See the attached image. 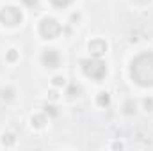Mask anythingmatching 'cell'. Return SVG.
I'll return each mask as SVG.
<instances>
[{
    "label": "cell",
    "mask_w": 153,
    "mask_h": 151,
    "mask_svg": "<svg viewBox=\"0 0 153 151\" xmlns=\"http://www.w3.org/2000/svg\"><path fill=\"white\" fill-rule=\"evenodd\" d=\"M132 78L139 85H153V52L141 53L132 62Z\"/></svg>",
    "instance_id": "6da1fadb"
},
{
    "label": "cell",
    "mask_w": 153,
    "mask_h": 151,
    "mask_svg": "<svg viewBox=\"0 0 153 151\" xmlns=\"http://www.w3.org/2000/svg\"><path fill=\"white\" fill-rule=\"evenodd\" d=\"M82 68H84V73H85V75L91 76V78H94V80L103 78L105 73H107V66H105V62H102L98 57L82 61Z\"/></svg>",
    "instance_id": "7a4b0ae2"
},
{
    "label": "cell",
    "mask_w": 153,
    "mask_h": 151,
    "mask_svg": "<svg viewBox=\"0 0 153 151\" xmlns=\"http://www.w3.org/2000/svg\"><path fill=\"white\" fill-rule=\"evenodd\" d=\"M39 32H41L43 38L53 39V38H57V36L61 34V25H59L53 18H46V20L41 21V25H39Z\"/></svg>",
    "instance_id": "3957f363"
},
{
    "label": "cell",
    "mask_w": 153,
    "mask_h": 151,
    "mask_svg": "<svg viewBox=\"0 0 153 151\" xmlns=\"http://www.w3.org/2000/svg\"><path fill=\"white\" fill-rule=\"evenodd\" d=\"M0 21H2L4 25H9V27L18 25V23L22 21V13H20V9H16V7H4V9L0 11Z\"/></svg>",
    "instance_id": "277c9868"
},
{
    "label": "cell",
    "mask_w": 153,
    "mask_h": 151,
    "mask_svg": "<svg viewBox=\"0 0 153 151\" xmlns=\"http://www.w3.org/2000/svg\"><path fill=\"white\" fill-rule=\"evenodd\" d=\"M41 59H43V64L46 68H57L59 66V53L55 50H46Z\"/></svg>",
    "instance_id": "5b68a950"
},
{
    "label": "cell",
    "mask_w": 153,
    "mask_h": 151,
    "mask_svg": "<svg viewBox=\"0 0 153 151\" xmlns=\"http://www.w3.org/2000/svg\"><path fill=\"white\" fill-rule=\"evenodd\" d=\"M105 50H107V43H105L103 39H94V41H91V43H89V52H91L94 57L103 55V53H105Z\"/></svg>",
    "instance_id": "8992f818"
},
{
    "label": "cell",
    "mask_w": 153,
    "mask_h": 151,
    "mask_svg": "<svg viewBox=\"0 0 153 151\" xmlns=\"http://www.w3.org/2000/svg\"><path fill=\"white\" fill-rule=\"evenodd\" d=\"M96 101H98L100 107H107V105L111 103V96H109V93H100L98 98H96Z\"/></svg>",
    "instance_id": "52a82bcc"
},
{
    "label": "cell",
    "mask_w": 153,
    "mask_h": 151,
    "mask_svg": "<svg viewBox=\"0 0 153 151\" xmlns=\"http://www.w3.org/2000/svg\"><path fill=\"white\" fill-rule=\"evenodd\" d=\"M32 124H34V126H43V124H45V115H34V117H32Z\"/></svg>",
    "instance_id": "ba28073f"
},
{
    "label": "cell",
    "mask_w": 153,
    "mask_h": 151,
    "mask_svg": "<svg viewBox=\"0 0 153 151\" xmlns=\"http://www.w3.org/2000/svg\"><path fill=\"white\" fill-rule=\"evenodd\" d=\"M4 144L5 146H11V144H14V135H11V133H7V135H4Z\"/></svg>",
    "instance_id": "9c48e42d"
},
{
    "label": "cell",
    "mask_w": 153,
    "mask_h": 151,
    "mask_svg": "<svg viewBox=\"0 0 153 151\" xmlns=\"http://www.w3.org/2000/svg\"><path fill=\"white\" fill-rule=\"evenodd\" d=\"M73 0H52L53 5H59V7H64V5H70Z\"/></svg>",
    "instance_id": "30bf717a"
},
{
    "label": "cell",
    "mask_w": 153,
    "mask_h": 151,
    "mask_svg": "<svg viewBox=\"0 0 153 151\" xmlns=\"http://www.w3.org/2000/svg\"><path fill=\"white\" fill-rule=\"evenodd\" d=\"M7 59H9L11 62H14V61L18 59V53H16V50H9V53H7Z\"/></svg>",
    "instance_id": "8fae6325"
},
{
    "label": "cell",
    "mask_w": 153,
    "mask_h": 151,
    "mask_svg": "<svg viewBox=\"0 0 153 151\" xmlns=\"http://www.w3.org/2000/svg\"><path fill=\"white\" fill-rule=\"evenodd\" d=\"M53 84H55V85H64V78H62V76H55V78H53Z\"/></svg>",
    "instance_id": "7c38bea8"
},
{
    "label": "cell",
    "mask_w": 153,
    "mask_h": 151,
    "mask_svg": "<svg viewBox=\"0 0 153 151\" xmlns=\"http://www.w3.org/2000/svg\"><path fill=\"white\" fill-rule=\"evenodd\" d=\"M132 112H135V105H132L130 101L126 103V114H132Z\"/></svg>",
    "instance_id": "4fadbf2b"
},
{
    "label": "cell",
    "mask_w": 153,
    "mask_h": 151,
    "mask_svg": "<svg viewBox=\"0 0 153 151\" xmlns=\"http://www.w3.org/2000/svg\"><path fill=\"white\" fill-rule=\"evenodd\" d=\"M23 2H25L27 5H30V7H34V5L38 4V0H23Z\"/></svg>",
    "instance_id": "5bb4252c"
},
{
    "label": "cell",
    "mask_w": 153,
    "mask_h": 151,
    "mask_svg": "<svg viewBox=\"0 0 153 151\" xmlns=\"http://www.w3.org/2000/svg\"><path fill=\"white\" fill-rule=\"evenodd\" d=\"M144 105H146V107H153V100H146Z\"/></svg>",
    "instance_id": "9a60e30c"
},
{
    "label": "cell",
    "mask_w": 153,
    "mask_h": 151,
    "mask_svg": "<svg viewBox=\"0 0 153 151\" xmlns=\"http://www.w3.org/2000/svg\"><path fill=\"white\" fill-rule=\"evenodd\" d=\"M141 2H143V0H141Z\"/></svg>",
    "instance_id": "2e32d148"
}]
</instances>
